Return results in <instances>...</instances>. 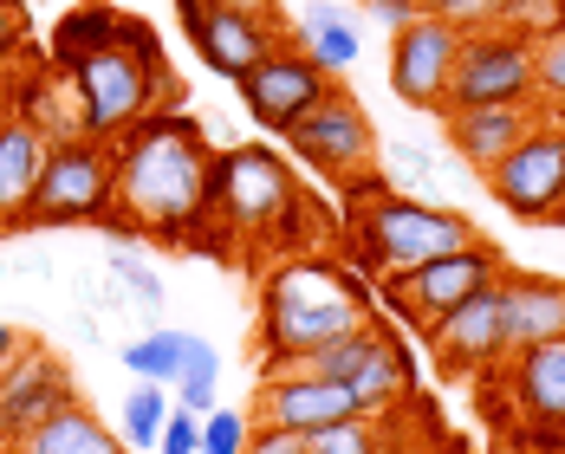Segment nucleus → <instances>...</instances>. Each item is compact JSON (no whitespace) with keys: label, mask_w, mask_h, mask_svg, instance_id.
<instances>
[{"label":"nucleus","mask_w":565,"mask_h":454,"mask_svg":"<svg viewBox=\"0 0 565 454\" xmlns=\"http://www.w3.org/2000/svg\"><path fill=\"white\" fill-rule=\"evenodd\" d=\"M247 435H254V415L247 409H209L202 415V448L195 454H247Z\"/></svg>","instance_id":"7c9ffc66"},{"label":"nucleus","mask_w":565,"mask_h":454,"mask_svg":"<svg viewBox=\"0 0 565 454\" xmlns=\"http://www.w3.org/2000/svg\"><path fill=\"white\" fill-rule=\"evenodd\" d=\"M20 33H26V20H20V0H0V53H7V46H20Z\"/></svg>","instance_id":"c9c22d12"},{"label":"nucleus","mask_w":565,"mask_h":454,"mask_svg":"<svg viewBox=\"0 0 565 454\" xmlns=\"http://www.w3.org/2000/svg\"><path fill=\"white\" fill-rule=\"evenodd\" d=\"M111 208V143L98 137H53L46 170L26 202V221L65 227V221H98Z\"/></svg>","instance_id":"423d86ee"},{"label":"nucleus","mask_w":565,"mask_h":454,"mask_svg":"<svg viewBox=\"0 0 565 454\" xmlns=\"http://www.w3.org/2000/svg\"><path fill=\"white\" fill-rule=\"evenodd\" d=\"M416 7H423V13H443V0H416Z\"/></svg>","instance_id":"a19ab883"},{"label":"nucleus","mask_w":565,"mask_h":454,"mask_svg":"<svg viewBox=\"0 0 565 454\" xmlns=\"http://www.w3.org/2000/svg\"><path fill=\"white\" fill-rule=\"evenodd\" d=\"M234 85H241V105H247V117H254L260 130L286 137V130L312 111V105H319L339 78H332V72H319L306 46H292V40H286L280 53H267L254 72H247V78H234Z\"/></svg>","instance_id":"9b49d317"},{"label":"nucleus","mask_w":565,"mask_h":454,"mask_svg":"<svg viewBox=\"0 0 565 454\" xmlns=\"http://www.w3.org/2000/svg\"><path fill=\"white\" fill-rule=\"evenodd\" d=\"M501 280H508L501 247L468 240V247H455V253H443V260L409 267V273H403V292H409L416 318L429 325V318H443V312H455V305H468L475 292H488V285H501Z\"/></svg>","instance_id":"4468645a"},{"label":"nucleus","mask_w":565,"mask_h":454,"mask_svg":"<svg viewBox=\"0 0 565 454\" xmlns=\"http://www.w3.org/2000/svg\"><path fill=\"white\" fill-rule=\"evenodd\" d=\"M344 390L358 397V409H364V415H384V409L409 390V357H403V344L384 332V344H377V350H371L351 377H344Z\"/></svg>","instance_id":"b1692460"},{"label":"nucleus","mask_w":565,"mask_h":454,"mask_svg":"<svg viewBox=\"0 0 565 454\" xmlns=\"http://www.w3.org/2000/svg\"><path fill=\"white\" fill-rule=\"evenodd\" d=\"M494 26H508V33L540 46V40L565 33V0H501V20Z\"/></svg>","instance_id":"c85d7f7f"},{"label":"nucleus","mask_w":565,"mask_h":454,"mask_svg":"<svg viewBox=\"0 0 565 454\" xmlns=\"http://www.w3.org/2000/svg\"><path fill=\"white\" fill-rule=\"evenodd\" d=\"M546 227H565V195H559V208H553V221H546Z\"/></svg>","instance_id":"ea45409f"},{"label":"nucleus","mask_w":565,"mask_h":454,"mask_svg":"<svg viewBox=\"0 0 565 454\" xmlns=\"http://www.w3.org/2000/svg\"><path fill=\"white\" fill-rule=\"evenodd\" d=\"M443 20H455L461 33L494 26V20H501V0H443Z\"/></svg>","instance_id":"473e14b6"},{"label":"nucleus","mask_w":565,"mask_h":454,"mask_svg":"<svg viewBox=\"0 0 565 454\" xmlns=\"http://www.w3.org/2000/svg\"><path fill=\"white\" fill-rule=\"evenodd\" d=\"M209 7H234V13H260V20H280L274 0H209Z\"/></svg>","instance_id":"4c0bfd02"},{"label":"nucleus","mask_w":565,"mask_h":454,"mask_svg":"<svg viewBox=\"0 0 565 454\" xmlns=\"http://www.w3.org/2000/svg\"><path fill=\"white\" fill-rule=\"evenodd\" d=\"M533 40H520L508 26H475L461 33V58L449 78V105L443 111H468V105H533Z\"/></svg>","instance_id":"6e6552de"},{"label":"nucleus","mask_w":565,"mask_h":454,"mask_svg":"<svg viewBox=\"0 0 565 454\" xmlns=\"http://www.w3.org/2000/svg\"><path fill=\"white\" fill-rule=\"evenodd\" d=\"M461 58V26L443 13H416L403 33H391V91L409 111H436L449 105V78Z\"/></svg>","instance_id":"1a4fd4ad"},{"label":"nucleus","mask_w":565,"mask_h":454,"mask_svg":"<svg viewBox=\"0 0 565 454\" xmlns=\"http://www.w3.org/2000/svg\"><path fill=\"white\" fill-rule=\"evenodd\" d=\"M117 33H124V13H117V7H105V0H85V7H72V13L53 26V58H58V72H72L85 53H105V46H117Z\"/></svg>","instance_id":"4be33fe9"},{"label":"nucleus","mask_w":565,"mask_h":454,"mask_svg":"<svg viewBox=\"0 0 565 454\" xmlns=\"http://www.w3.org/2000/svg\"><path fill=\"white\" fill-rule=\"evenodd\" d=\"M254 415L260 429H280V435H312V429H332L364 415L358 397L332 383V377H312V370H267L260 390H254Z\"/></svg>","instance_id":"ddd939ff"},{"label":"nucleus","mask_w":565,"mask_h":454,"mask_svg":"<svg viewBox=\"0 0 565 454\" xmlns=\"http://www.w3.org/2000/svg\"><path fill=\"white\" fill-rule=\"evenodd\" d=\"M286 143H292V156H299L306 170L351 182V175L371 163V150H377V130H371L364 105H358L344 85H332V91H326L312 111L286 130Z\"/></svg>","instance_id":"9d476101"},{"label":"nucleus","mask_w":565,"mask_h":454,"mask_svg":"<svg viewBox=\"0 0 565 454\" xmlns=\"http://www.w3.org/2000/svg\"><path fill=\"white\" fill-rule=\"evenodd\" d=\"M416 13H423L416 0H364V20H377L384 33H403V26H409Z\"/></svg>","instance_id":"72a5a7b5"},{"label":"nucleus","mask_w":565,"mask_h":454,"mask_svg":"<svg viewBox=\"0 0 565 454\" xmlns=\"http://www.w3.org/2000/svg\"><path fill=\"white\" fill-rule=\"evenodd\" d=\"M124 280H130V292H137V299H143V305H163V285L150 280V273H137V267H130V260H124Z\"/></svg>","instance_id":"e433bc0d"},{"label":"nucleus","mask_w":565,"mask_h":454,"mask_svg":"<svg viewBox=\"0 0 565 454\" xmlns=\"http://www.w3.org/2000/svg\"><path fill=\"white\" fill-rule=\"evenodd\" d=\"M65 402H78V383H72L65 357H53L46 344L26 338L0 364V448H13L26 429H40Z\"/></svg>","instance_id":"f8f14e48"},{"label":"nucleus","mask_w":565,"mask_h":454,"mask_svg":"<svg viewBox=\"0 0 565 454\" xmlns=\"http://www.w3.org/2000/svg\"><path fill=\"white\" fill-rule=\"evenodd\" d=\"M20 344H26V338H20V332H13V325H0V364H7V357H13V350H20Z\"/></svg>","instance_id":"58836bf2"},{"label":"nucleus","mask_w":565,"mask_h":454,"mask_svg":"<svg viewBox=\"0 0 565 454\" xmlns=\"http://www.w3.org/2000/svg\"><path fill=\"white\" fill-rule=\"evenodd\" d=\"M513 357V402L546 422V429H565V338L526 344V350H508Z\"/></svg>","instance_id":"412c9836"},{"label":"nucleus","mask_w":565,"mask_h":454,"mask_svg":"<svg viewBox=\"0 0 565 454\" xmlns=\"http://www.w3.org/2000/svg\"><path fill=\"white\" fill-rule=\"evenodd\" d=\"M371 325V299L344 267L319 253H286L260 285V350L267 370H299L312 350Z\"/></svg>","instance_id":"f03ea898"},{"label":"nucleus","mask_w":565,"mask_h":454,"mask_svg":"<svg viewBox=\"0 0 565 454\" xmlns=\"http://www.w3.org/2000/svg\"><path fill=\"white\" fill-rule=\"evenodd\" d=\"M0 454H130V448H124V435L105 429V415L78 397L65 409H53L40 429H26L13 448H0Z\"/></svg>","instance_id":"aec40b11"},{"label":"nucleus","mask_w":565,"mask_h":454,"mask_svg":"<svg viewBox=\"0 0 565 454\" xmlns=\"http://www.w3.org/2000/svg\"><path fill=\"white\" fill-rule=\"evenodd\" d=\"M247 454H306V435H280V429H254Z\"/></svg>","instance_id":"f704fd0d"},{"label":"nucleus","mask_w":565,"mask_h":454,"mask_svg":"<svg viewBox=\"0 0 565 454\" xmlns=\"http://www.w3.org/2000/svg\"><path fill=\"white\" fill-rule=\"evenodd\" d=\"M195 53L215 78H247L267 53H280L286 33L280 20H260V13H234V7H202V20L189 26Z\"/></svg>","instance_id":"dca6fc26"},{"label":"nucleus","mask_w":565,"mask_h":454,"mask_svg":"<svg viewBox=\"0 0 565 454\" xmlns=\"http://www.w3.org/2000/svg\"><path fill=\"white\" fill-rule=\"evenodd\" d=\"M202 448V415L195 409H170L163 435H157V454H195Z\"/></svg>","instance_id":"2f4dec72"},{"label":"nucleus","mask_w":565,"mask_h":454,"mask_svg":"<svg viewBox=\"0 0 565 454\" xmlns=\"http://www.w3.org/2000/svg\"><path fill=\"white\" fill-rule=\"evenodd\" d=\"M170 409H175V397L163 383H130V397H124V448H157Z\"/></svg>","instance_id":"bb28decb"},{"label":"nucleus","mask_w":565,"mask_h":454,"mask_svg":"<svg viewBox=\"0 0 565 454\" xmlns=\"http://www.w3.org/2000/svg\"><path fill=\"white\" fill-rule=\"evenodd\" d=\"M209 182H215V150L202 143L195 117L150 111L111 143L117 234L189 240V227L209 221Z\"/></svg>","instance_id":"f257e3e1"},{"label":"nucleus","mask_w":565,"mask_h":454,"mask_svg":"<svg viewBox=\"0 0 565 454\" xmlns=\"http://www.w3.org/2000/svg\"><path fill=\"white\" fill-rule=\"evenodd\" d=\"M351 188V240H358V260H371L377 273H409L423 260H443L455 247L481 240V227L455 208L436 202H416V195H396L384 182H344Z\"/></svg>","instance_id":"20e7f679"},{"label":"nucleus","mask_w":565,"mask_h":454,"mask_svg":"<svg viewBox=\"0 0 565 454\" xmlns=\"http://www.w3.org/2000/svg\"><path fill=\"white\" fill-rule=\"evenodd\" d=\"M182 350H189V332H143L137 344H124V370L137 383H163L170 390L175 370H182Z\"/></svg>","instance_id":"393cba45"},{"label":"nucleus","mask_w":565,"mask_h":454,"mask_svg":"<svg viewBox=\"0 0 565 454\" xmlns=\"http://www.w3.org/2000/svg\"><path fill=\"white\" fill-rule=\"evenodd\" d=\"M533 105H540V117H559L565 111V33H553V40H540L533 46Z\"/></svg>","instance_id":"c756f323"},{"label":"nucleus","mask_w":565,"mask_h":454,"mask_svg":"<svg viewBox=\"0 0 565 454\" xmlns=\"http://www.w3.org/2000/svg\"><path fill=\"white\" fill-rule=\"evenodd\" d=\"M215 377H222V357H215V344H209V338H189V350H182V370H175V383H170L175 409H195V415H209V409H215Z\"/></svg>","instance_id":"a878e982"},{"label":"nucleus","mask_w":565,"mask_h":454,"mask_svg":"<svg viewBox=\"0 0 565 454\" xmlns=\"http://www.w3.org/2000/svg\"><path fill=\"white\" fill-rule=\"evenodd\" d=\"M540 123V105H468V111H443V130H449V150L468 163V170H494L513 143Z\"/></svg>","instance_id":"f3484780"},{"label":"nucleus","mask_w":565,"mask_h":454,"mask_svg":"<svg viewBox=\"0 0 565 454\" xmlns=\"http://www.w3.org/2000/svg\"><path fill=\"white\" fill-rule=\"evenodd\" d=\"M306 53H312V65L319 72H351L358 65V53H364V40H358V20L344 13V7H332V0H312L306 7Z\"/></svg>","instance_id":"5701e85b"},{"label":"nucleus","mask_w":565,"mask_h":454,"mask_svg":"<svg viewBox=\"0 0 565 454\" xmlns=\"http://www.w3.org/2000/svg\"><path fill=\"white\" fill-rule=\"evenodd\" d=\"M46 130L33 117H0V227L26 221V202L46 170Z\"/></svg>","instance_id":"6ab92c4d"},{"label":"nucleus","mask_w":565,"mask_h":454,"mask_svg":"<svg viewBox=\"0 0 565 454\" xmlns=\"http://www.w3.org/2000/svg\"><path fill=\"white\" fill-rule=\"evenodd\" d=\"M306 454H384V422L377 415H351V422H332V429H312Z\"/></svg>","instance_id":"cd10ccee"},{"label":"nucleus","mask_w":565,"mask_h":454,"mask_svg":"<svg viewBox=\"0 0 565 454\" xmlns=\"http://www.w3.org/2000/svg\"><path fill=\"white\" fill-rule=\"evenodd\" d=\"M501 332H508V350L565 338V280L508 273L501 280Z\"/></svg>","instance_id":"a211bd4d"},{"label":"nucleus","mask_w":565,"mask_h":454,"mask_svg":"<svg viewBox=\"0 0 565 454\" xmlns=\"http://www.w3.org/2000/svg\"><path fill=\"white\" fill-rule=\"evenodd\" d=\"M65 85H72V98H78V130L98 137V143H117L130 123H143V117L157 111V98H175V78H170V65H163V46H157L150 26L130 20V13H124L117 46L85 53L72 72H65Z\"/></svg>","instance_id":"7ed1b4c3"},{"label":"nucleus","mask_w":565,"mask_h":454,"mask_svg":"<svg viewBox=\"0 0 565 454\" xmlns=\"http://www.w3.org/2000/svg\"><path fill=\"white\" fill-rule=\"evenodd\" d=\"M423 344L436 350V364L449 377H468V370H488L494 357H508V332H501V285L475 292L468 305H455L443 318L423 325Z\"/></svg>","instance_id":"2eb2a0df"},{"label":"nucleus","mask_w":565,"mask_h":454,"mask_svg":"<svg viewBox=\"0 0 565 454\" xmlns=\"http://www.w3.org/2000/svg\"><path fill=\"white\" fill-rule=\"evenodd\" d=\"M299 208H306V195H299V175L286 170V156L260 150V143L215 156L209 215H222L227 234H280Z\"/></svg>","instance_id":"39448f33"},{"label":"nucleus","mask_w":565,"mask_h":454,"mask_svg":"<svg viewBox=\"0 0 565 454\" xmlns=\"http://www.w3.org/2000/svg\"><path fill=\"white\" fill-rule=\"evenodd\" d=\"M488 195L508 208L513 221L546 227L565 195V117H540L508 156L488 170Z\"/></svg>","instance_id":"0eeeda50"}]
</instances>
